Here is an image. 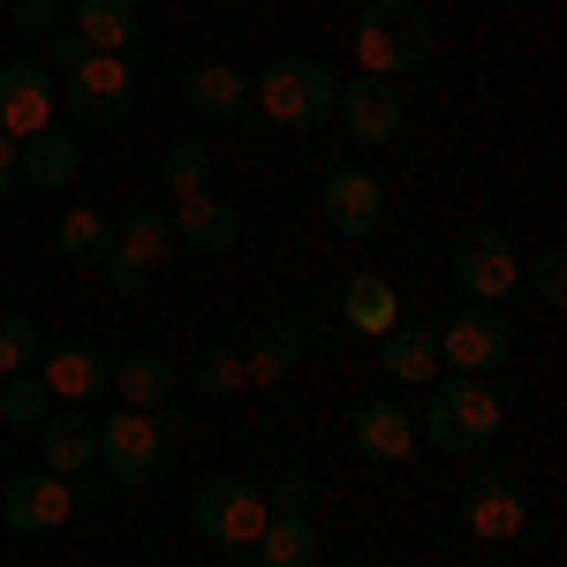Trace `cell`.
I'll list each match as a JSON object with an SVG mask.
<instances>
[{"label": "cell", "instance_id": "cell-1", "mask_svg": "<svg viewBox=\"0 0 567 567\" xmlns=\"http://www.w3.org/2000/svg\"><path fill=\"white\" fill-rule=\"evenodd\" d=\"M499 424H507V386L454 379V371H439L424 409H416V439H432L439 454H477V446L499 439Z\"/></svg>", "mask_w": 567, "mask_h": 567}, {"label": "cell", "instance_id": "cell-2", "mask_svg": "<svg viewBox=\"0 0 567 567\" xmlns=\"http://www.w3.org/2000/svg\"><path fill=\"white\" fill-rule=\"evenodd\" d=\"M432 16H424V0H363V16H355L349 31V53L363 76H386V84H401V76H416L424 61H432Z\"/></svg>", "mask_w": 567, "mask_h": 567}, {"label": "cell", "instance_id": "cell-3", "mask_svg": "<svg viewBox=\"0 0 567 567\" xmlns=\"http://www.w3.org/2000/svg\"><path fill=\"white\" fill-rule=\"evenodd\" d=\"M250 106L272 130H296V136L326 130L333 106H341V76L326 61H310V53H280V61H265L258 76H250Z\"/></svg>", "mask_w": 567, "mask_h": 567}, {"label": "cell", "instance_id": "cell-4", "mask_svg": "<svg viewBox=\"0 0 567 567\" xmlns=\"http://www.w3.org/2000/svg\"><path fill=\"white\" fill-rule=\"evenodd\" d=\"M53 84H61V114H76V130H122L136 106V61L130 53H84Z\"/></svg>", "mask_w": 567, "mask_h": 567}, {"label": "cell", "instance_id": "cell-5", "mask_svg": "<svg viewBox=\"0 0 567 567\" xmlns=\"http://www.w3.org/2000/svg\"><path fill=\"white\" fill-rule=\"evenodd\" d=\"M507 355H515V318L499 303H470L462 318L439 326V371L454 379H492Z\"/></svg>", "mask_w": 567, "mask_h": 567}, {"label": "cell", "instance_id": "cell-6", "mask_svg": "<svg viewBox=\"0 0 567 567\" xmlns=\"http://www.w3.org/2000/svg\"><path fill=\"white\" fill-rule=\"evenodd\" d=\"M265 484L250 477H205L197 492H189V523L213 537L219 553H235V545H258V529H265Z\"/></svg>", "mask_w": 567, "mask_h": 567}, {"label": "cell", "instance_id": "cell-7", "mask_svg": "<svg viewBox=\"0 0 567 567\" xmlns=\"http://www.w3.org/2000/svg\"><path fill=\"white\" fill-rule=\"evenodd\" d=\"M454 288L470 296V303H507L515 288H523V258H515V243H507V227H462L454 235Z\"/></svg>", "mask_w": 567, "mask_h": 567}, {"label": "cell", "instance_id": "cell-8", "mask_svg": "<svg viewBox=\"0 0 567 567\" xmlns=\"http://www.w3.org/2000/svg\"><path fill=\"white\" fill-rule=\"evenodd\" d=\"M99 477L114 484V492H136V484L159 477V424H152V409L99 416Z\"/></svg>", "mask_w": 567, "mask_h": 567}, {"label": "cell", "instance_id": "cell-9", "mask_svg": "<svg viewBox=\"0 0 567 567\" xmlns=\"http://www.w3.org/2000/svg\"><path fill=\"white\" fill-rule=\"evenodd\" d=\"M318 219L341 235V243H363L386 227V182L371 167H326L318 175Z\"/></svg>", "mask_w": 567, "mask_h": 567}, {"label": "cell", "instance_id": "cell-10", "mask_svg": "<svg viewBox=\"0 0 567 567\" xmlns=\"http://www.w3.org/2000/svg\"><path fill=\"white\" fill-rule=\"evenodd\" d=\"M462 529L484 537V545L523 537V529H529L523 477H515V470H470V484H462Z\"/></svg>", "mask_w": 567, "mask_h": 567}, {"label": "cell", "instance_id": "cell-11", "mask_svg": "<svg viewBox=\"0 0 567 567\" xmlns=\"http://www.w3.org/2000/svg\"><path fill=\"white\" fill-rule=\"evenodd\" d=\"M61 114V84L45 61H0V136H39Z\"/></svg>", "mask_w": 567, "mask_h": 567}, {"label": "cell", "instance_id": "cell-12", "mask_svg": "<svg viewBox=\"0 0 567 567\" xmlns=\"http://www.w3.org/2000/svg\"><path fill=\"white\" fill-rule=\"evenodd\" d=\"M349 446L363 454V462H379V470L409 462V454H416V409H401L393 393L355 401V409H349Z\"/></svg>", "mask_w": 567, "mask_h": 567}, {"label": "cell", "instance_id": "cell-13", "mask_svg": "<svg viewBox=\"0 0 567 567\" xmlns=\"http://www.w3.org/2000/svg\"><path fill=\"white\" fill-rule=\"evenodd\" d=\"M333 122H341L363 152H386L393 136H401V84H386V76H349Z\"/></svg>", "mask_w": 567, "mask_h": 567}, {"label": "cell", "instance_id": "cell-14", "mask_svg": "<svg viewBox=\"0 0 567 567\" xmlns=\"http://www.w3.org/2000/svg\"><path fill=\"white\" fill-rule=\"evenodd\" d=\"M39 386L61 409H84V401H99V393L114 386V363L91 349V341H53V349H39Z\"/></svg>", "mask_w": 567, "mask_h": 567}, {"label": "cell", "instance_id": "cell-15", "mask_svg": "<svg viewBox=\"0 0 567 567\" xmlns=\"http://www.w3.org/2000/svg\"><path fill=\"white\" fill-rule=\"evenodd\" d=\"M76 515L69 507V484L53 477V470H23V477H8L0 492V523L16 529V537H45V529H61Z\"/></svg>", "mask_w": 567, "mask_h": 567}, {"label": "cell", "instance_id": "cell-16", "mask_svg": "<svg viewBox=\"0 0 567 567\" xmlns=\"http://www.w3.org/2000/svg\"><path fill=\"white\" fill-rule=\"evenodd\" d=\"M76 175H84V152H76V136H69V130H39V136L16 144V182H23V189L61 197Z\"/></svg>", "mask_w": 567, "mask_h": 567}, {"label": "cell", "instance_id": "cell-17", "mask_svg": "<svg viewBox=\"0 0 567 567\" xmlns=\"http://www.w3.org/2000/svg\"><path fill=\"white\" fill-rule=\"evenodd\" d=\"M182 106H189L197 122H243V114H250V76H243L235 61H197V69L182 76Z\"/></svg>", "mask_w": 567, "mask_h": 567}, {"label": "cell", "instance_id": "cell-18", "mask_svg": "<svg viewBox=\"0 0 567 567\" xmlns=\"http://www.w3.org/2000/svg\"><path fill=\"white\" fill-rule=\"evenodd\" d=\"M167 227H175V243H189V250H235V235H243V219H235V205L227 197H213V189H197V197H175V213H167Z\"/></svg>", "mask_w": 567, "mask_h": 567}, {"label": "cell", "instance_id": "cell-19", "mask_svg": "<svg viewBox=\"0 0 567 567\" xmlns=\"http://www.w3.org/2000/svg\"><path fill=\"white\" fill-rule=\"evenodd\" d=\"M136 23H144L136 0H76V8H69V31H76L91 53H130L136 61Z\"/></svg>", "mask_w": 567, "mask_h": 567}, {"label": "cell", "instance_id": "cell-20", "mask_svg": "<svg viewBox=\"0 0 567 567\" xmlns=\"http://www.w3.org/2000/svg\"><path fill=\"white\" fill-rule=\"evenodd\" d=\"M379 371L393 386H432L439 379V333L432 326H386L379 333Z\"/></svg>", "mask_w": 567, "mask_h": 567}, {"label": "cell", "instance_id": "cell-21", "mask_svg": "<svg viewBox=\"0 0 567 567\" xmlns=\"http://www.w3.org/2000/svg\"><path fill=\"white\" fill-rule=\"evenodd\" d=\"M39 454L53 477H69V470H91L99 462V424H91L84 409H53L39 424Z\"/></svg>", "mask_w": 567, "mask_h": 567}, {"label": "cell", "instance_id": "cell-22", "mask_svg": "<svg viewBox=\"0 0 567 567\" xmlns=\"http://www.w3.org/2000/svg\"><path fill=\"white\" fill-rule=\"evenodd\" d=\"M296 363H303V326H296V318H265L258 333H250V349H243L250 386H280Z\"/></svg>", "mask_w": 567, "mask_h": 567}, {"label": "cell", "instance_id": "cell-23", "mask_svg": "<svg viewBox=\"0 0 567 567\" xmlns=\"http://www.w3.org/2000/svg\"><path fill=\"white\" fill-rule=\"evenodd\" d=\"M341 318H349L363 341H379L386 326H401V296H393L386 272H349L341 280Z\"/></svg>", "mask_w": 567, "mask_h": 567}, {"label": "cell", "instance_id": "cell-24", "mask_svg": "<svg viewBox=\"0 0 567 567\" xmlns=\"http://www.w3.org/2000/svg\"><path fill=\"white\" fill-rule=\"evenodd\" d=\"M175 363L159 349H130L114 363V393H122V409H159V401H175Z\"/></svg>", "mask_w": 567, "mask_h": 567}, {"label": "cell", "instance_id": "cell-25", "mask_svg": "<svg viewBox=\"0 0 567 567\" xmlns=\"http://www.w3.org/2000/svg\"><path fill=\"white\" fill-rule=\"evenodd\" d=\"M53 250H61L69 265H84V272H99V265L114 258V219H99L91 205L61 213V227H53Z\"/></svg>", "mask_w": 567, "mask_h": 567}, {"label": "cell", "instance_id": "cell-26", "mask_svg": "<svg viewBox=\"0 0 567 567\" xmlns=\"http://www.w3.org/2000/svg\"><path fill=\"white\" fill-rule=\"evenodd\" d=\"M318 529H310V515H265L258 529V560L265 567H318Z\"/></svg>", "mask_w": 567, "mask_h": 567}, {"label": "cell", "instance_id": "cell-27", "mask_svg": "<svg viewBox=\"0 0 567 567\" xmlns=\"http://www.w3.org/2000/svg\"><path fill=\"white\" fill-rule=\"evenodd\" d=\"M53 409H61V401L39 386V371H16V379H0V424H8V432H39Z\"/></svg>", "mask_w": 567, "mask_h": 567}, {"label": "cell", "instance_id": "cell-28", "mask_svg": "<svg viewBox=\"0 0 567 567\" xmlns=\"http://www.w3.org/2000/svg\"><path fill=\"white\" fill-rule=\"evenodd\" d=\"M159 182H167L175 197H197V189L213 182V144H205V136H175L167 159H159Z\"/></svg>", "mask_w": 567, "mask_h": 567}, {"label": "cell", "instance_id": "cell-29", "mask_svg": "<svg viewBox=\"0 0 567 567\" xmlns=\"http://www.w3.org/2000/svg\"><path fill=\"white\" fill-rule=\"evenodd\" d=\"M189 386L205 393V401H227V393L250 386V371H243V349H197L189 355Z\"/></svg>", "mask_w": 567, "mask_h": 567}, {"label": "cell", "instance_id": "cell-30", "mask_svg": "<svg viewBox=\"0 0 567 567\" xmlns=\"http://www.w3.org/2000/svg\"><path fill=\"white\" fill-rule=\"evenodd\" d=\"M114 250H130V258H144V265H159L167 250H175V227H167V213H130V219H114Z\"/></svg>", "mask_w": 567, "mask_h": 567}, {"label": "cell", "instance_id": "cell-31", "mask_svg": "<svg viewBox=\"0 0 567 567\" xmlns=\"http://www.w3.org/2000/svg\"><path fill=\"white\" fill-rule=\"evenodd\" d=\"M16 371H39V326L0 310V379H16Z\"/></svg>", "mask_w": 567, "mask_h": 567}, {"label": "cell", "instance_id": "cell-32", "mask_svg": "<svg viewBox=\"0 0 567 567\" xmlns=\"http://www.w3.org/2000/svg\"><path fill=\"white\" fill-rule=\"evenodd\" d=\"M310 499H318V484H310L303 470H280V477L265 484V507H272V515H310Z\"/></svg>", "mask_w": 567, "mask_h": 567}, {"label": "cell", "instance_id": "cell-33", "mask_svg": "<svg viewBox=\"0 0 567 567\" xmlns=\"http://www.w3.org/2000/svg\"><path fill=\"white\" fill-rule=\"evenodd\" d=\"M529 296L537 303H560L567 296V250H537L529 258Z\"/></svg>", "mask_w": 567, "mask_h": 567}, {"label": "cell", "instance_id": "cell-34", "mask_svg": "<svg viewBox=\"0 0 567 567\" xmlns=\"http://www.w3.org/2000/svg\"><path fill=\"white\" fill-rule=\"evenodd\" d=\"M99 272H106V288H114V296H144V288H152V265L130 258V250H114V258L99 265Z\"/></svg>", "mask_w": 567, "mask_h": 567}, {"label": "cell", "instance_id": "cell-35", "mask_svg": "<svg viewBox=\"0 0 567 567\" xmlns=\"http://www.w3.org/2000/svg\"><path fill=\"white\" fill-rule=\"evenodd\" d=\"M8 23H16L23 39H45V31L61 23V8H53V0H16V8H8Z\"/></svg>", "mask_w": 567, "mask_h": 567}, {"label": "cell", "instance_id": "cell-36", "mask_svg": "<svg viewBox=\"0 0 567 567\" xmlns=\"http://www.w3.org/2000/svg\"><path fill=\"white\" fill-rule=\"evenodd\" d=\"M39 53H45V61H53V69H76V61H84L91 45L76 39V31H69V23H53V31H45V39H39Z\"/></svg>", "mask_w": 567, "mask_h": 567}, {"label": "cell", "instance_id": "cell-37", "mask_svg": "<svg viewBox=\"0 0 567 567\" xmlns=\"http://www.w3.org/2000/svg\"><path fill=\"white\" fill-rule=\"evenodd\" d=\"M61 484H69V507H106V492H114V484L99 477V462H91V470H69Z\"/></svg>", "mask_w": 567, "mask_h": 567}, {"label": "cell", "instance_id": "cell-38", "mask_svg": "<svg viewBox=\"0 0 567 567\" xmlns=\"http://www.w3.org/2000/svg\"><path fill=\"white\" fill-rule=\"evenodd\" d=\"M152 424H159V439H189V409H175V401H159V416H152Z\"/></svg>", "mask_w": 567, "mask_h": 567}, {"label": "cell", "instance_id": "cell-39", "mask_svg": "<svg viewBox=\"0 0 567 567\" xmlns=\"http://www.w3.org/2000/svg\"><path fill=\"white\" fill-rule=\"evenodd\" d=\"M16 189H23V182H16V136H0V205H8Z\"/></svg>", "mask_w": 567, "mask_h": 567}, {"label": "cell", "instance_id": "cell-40", "mask_svg": "<svg viewBox=\"0 0 567 567\" xmlns=\"http://www.w3.org/2000/svg\"><path fill=\"white\" fill-rule=\"evenodd\" d=\"M227 567H265V560H258V545H235V553H227Z\"/></svg>", "mask_w": 567, "mask_h": 567}, {"label": "cell", "instance_id": "cell-41", "mask_svg": "<svg viewBox=\"0 0 567 567\" xmlns=\"http://www.w3.org/2000/svg\"><path fill=\"white\" fill-rule=\"evenodd\" d=\"M53 8H61V16H69V8H76V0H53Z\"/></svg>", "mask_w": 567, "mask_h": 567}, {"label": "cell", "instance_id": "cell-42", "mask_svg": "<svg viewBox=\"0 0 567 567\" xmlns=\"http://www.w3.org/2000/svg\"><path fill=\"white\" fill-rule=\"evenodd\" d=\"M0 8H16V0H0Z\"/></svg>", "mask_w": 567, "mask_h": 567}]
</instances>
